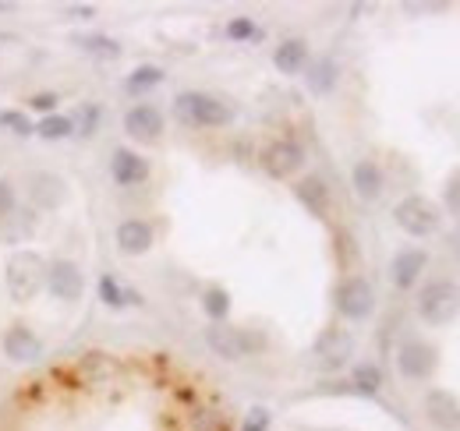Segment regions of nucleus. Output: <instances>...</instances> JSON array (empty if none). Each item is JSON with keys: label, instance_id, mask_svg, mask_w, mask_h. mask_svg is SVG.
Here are the masks:
<instances>
[{"label": "nucleus", "instance_id": "nucleus-1", "mask_svg": "<svg viewBox=\"0 0 460 431\" xmlns=\"http://www.w3.org/2000/svg\"><path fill=\"white\" fill-rule=\"evenodd\" d=\"M4 279H7V294H11L18 304H29V301H36V294L47 286V262H43L36 251L22 248V251H14V255L7 259Z\"/></svg>", "mask_w": 460, "mask_h": 431}, {"label": "nucleus", "instance_id": "nucleus-2", "mask_svg": "<svg viewBox=\"0 0 460 431\" xmlns=\"http://www.w3.org/2000/svg\"><path fill=\"white\" fill-rule=\"evenodd\" d=\"M418 319L432 329L450 325L460 315V286L454 279H432L418 294Z\"/></svg>", "mask_w": 460, "mask_h": 431}, {"label": "nucleus", "instance_id": "nucleus-3", "mask_svg": "<svg viewBox=\"0 0 460 431\" xmlns=\"http://www.w3.org/2000/svg\"><path fill=\"white\" fill-rule=\"evenodd\" d=\"M173 110L191 128H227L234 120V107L213 92H181L173 100Z\"/></svg>", "mask_w": 460, "mask_h": 431}, {"label": "nucleus", "instance_id": "nucleus-4", "mask_svg": "<svg viewBox=\"0 0 460 431\" xmlns=\"http://www.w3.org/2000/svg\"><path fill=\"white\" fill-rule=\"evenodd\" d=\"M394 223L401 226L407 237L425 241V237L439 233V226H443V213H439V206H436V202H429L425 195H407V198L397 202V209H394Z\"/></svg>", "mask_w": 460, "mask_h": 431}, {"label": "nucleus", "instance_id": "nucleus-5", "mask_svg": "<svg viewBox=\"0 0 460 431\" xmlns=\"http://www.w3.org/2000/svg\"><path fill=\"white\" fill-rule=\"evenodd\" d=\"M206 347L224 361H241L248 354H259L266 347V336H259L252 329H234V325L220 322L206 329Z\"/></svg>", "mask_w": 460, "mask_h": 431}, {"label": "nucleus", "instance_id": "nucleus-6", "mask_svg": "<svg viewBox=\"0 0 460 431\" xmlns=\"http://www.w3.org/2000/svg\"><path fill=\"white\" fill-rule=\"evenodd\" d=\"M333 301H337L341 319H347V322H368L376 315V290L365 276H344L337 283Z\"/></svg>", "mask_w": 460, "mask_h": 431}, {"label": "nucleus", "instance_id": "nucleus-7", "mask_svg": "<svg viewBox=\"0 0 460 431\" xmlns=\"http://www.w3.org/2000/svg\"><path fill=\"white\" fill-rule=\"evenodd\" d=\"M439 368V350L425 339H403L397 347V372L407 382H429Z\"/></svg>", "mask_w": 460, "mask_h": 431}, {"label": "nucleus", "instance_id": "nucleus-8", "mask_svg": "<svg viewBox=\"0 0 460 431\" xmlns=\"http://www.w3.org/2000/svg\"><path fill=\"white\" fill-rule=\"evenodd\" d=\"M312 354H315V361H319L326 372H337V368L350 365V357H354V336H350L347 329H341V325H330V329L319 332Z\"/></svg>", "mask_w": 460, "mask_h": 431}, {"label": "nucleus", "instance_id": "nucleus-9", "mask_svg": "<svg viewBox=\"0 0 460 431\" xmlns=\"http://www.w3.org/2000/svg\"><path fill=\"white\" fill-rule=\"evenodd\" d=\"M47 290H50L54 301L75 304V301H82V294H85V276H82V269H78L71 259L47 262Z\"/></svg>", "mask_w": 460, "mask_h": 431}, {"label": "nucleus", "instance_id": "nucleus-10", "mask_svg": "<svg viewBox=\"0 0 460 431\" xmlns=\"http://www.w3.org/2000/svg\"><path fill=\"white\" fill-rule=\"evenodd\" d=\"M0 350H4V357L14 361V365H32V361L43 357V339H40L29 325L14 322L0 336Z\"/></svg>", "mask_w": 460, "mask_h": 431}, {"label": "nucleus", "instance_id": "nucleus-11", "mask_svg": "<svg viewBox=\"0 0 460 431\" xmlns=\"http://www.w3.org/2000/svg\"><path fill=\"white\" fill-rule=\"evenodd\" d=\"M301 163H305V149L297 142H290V138H277V142H270L262 149V170L270 177H277V180L294 177L301 170Z\"/></svg>", "mask_w": 460, "mask_h": 431}, {"label": "nucleus", "instance_id": "nucleus-12", "mask_svg": "<svg viewBox=\"0 0 460 431\" xmlns=\"http://www.w3.org/2000/svg\"><path fill=\"white\" fill-rule=\"evenodd\" d=\"M425 421L439 431H460V400L450 389H429L421 400Z\"/></svg>", "mask_w": 460, "mask_h": 431}, {"label": "nucleus", "instance_id": "nucleus-13", "mask_svg": "<svg viewBox=\"0 0 460 431\" xmlns=\"http://www.w3.org/2000/svg\"><path fill=\"white\" fill-rule=\"evenodd\" d=\"M124 131H128V138H135L142 145H153L164 135V113L153 103H135L124 113Z\"/></svg>", "mask_w": 460, "mask_h": 431}, {"label": "nucleus", "instance_id": "nucleus-14", "mask_svg": "<svg viewBox=\"0 0 460 431\" xmlns=\"http://www.w3.org/2000/svg\"><path fill=\"white\" fill-rule=\"evenodd\" d=\"M425 266H429V251L425 248H403V251L394 255V262H390V283L397 290H414Z\"/></svg>", "mask_w": 460, "mask_h": 431}, {"label": "nucleus", "instance_id": "nucleus-15", "mask_svg": "<svg viewBox=\"0 0 460 431\" xmlns=\"http://www.w3.org/2000/svg\"><path fill=\"white\" fill-rule=\"evenodd\" d=\"M117 241V251L120 255H131V259H138V255H146L149 248H153V241H156V233H153V223H146V219H124L120 226H117L114 233Z\"/></svg>", "mask_w": 460, "mask_h": 431}, {"label": "nucleus", "instance_id": "nucleus-16", "mask_svg": "<svg viewBox=\"0 0 460 431\" xmlns=\"http://www.w3.org/2000/svg\"><path fill=\"white\" fill-rule=\"evenodd\" d=\"M111 177L120 188H138L149 180V160L135 149H114L111 156Z\"/></svg>", "mask_w": 460, "mask_h": 431}, {"label": "nucleus", "instance_id": "nucleus-17", "mask_svg": "<svg viewBox=\"0 0 460 431\" xmlns=\"http://www.w3.org/2000/svg\"><path fill=\"white\" fill-rule=\"evenodd\" d=\"M350 188L361 202H376L386 188V177H383V166L376 160H358L350 170Z\"/></svg>", "mask_w": 460, "mask_h": 431}, {"label": "nucleus", "instance_id": "nucleus-18", "mask_svg": "<svg viewBox=\"0 0 460 431\" xmlns=\"http://www.w3.org/2000/svg\"><path fill=\"white\" fill-rule=\"evenodd\" d=\"M294 195H297V202L315 216V219H326V213H330V188H326L323 177H305V180H297V184H294Z\"/></svg>", "mask_w": 460, "mask_h": 431}, {"label": "nucleus", "instance_id": "nucleus-19", "mask_svg": "<svg viewBox=\"0 0 460 431\" xmlns=\"http://www.w3.org/2000/svg\"><path fill=\"white\" fill-rule=\"evenodd\" d=\"M273 64L280 75H301L308 67V43L305 40H284L277 50H273Z\"/></svg>", "mask_w": 460, "mask_h": 431}, {"label": "nucleus", "instance_id": "nucleus-20", "mask_svg": "<svg viewBox=\"0 0 460 431\" xmlns=\"http://www.w3.org/2000/svg\"><path fill=\"white\" fill-rule=\"evenodd\" d=\"M96 290H100V301L107 304V308H128V304H142V294H135V290H128V286H120L117 283V276L111 272H103L100 276V283H96Z\"/></svg>", "mask_w": 460, "mask_h": 431}, {"label": "nucleus", "instance_id": "nucleus-21", "mask_svg": "<svg viewBox=\"0 0 460 431\" xmlns=\"http://www.w3.org/2000/svg\"><path fill=\"white\" fill-rule=\"evenodd\" d=\"M164 67H156V64H138L128 78H124V89L131 92V96H142V92H153L156 85H164Z\"/></svg>", "mask_w": 460, "mask_h": 431}, {"label": "nucleus", "instance_id": "nucleus-22", "mask_svg": "<svg viewBox=\"0 0 460 431\" xmlns=\"http://www.w3.org/2000/svg\"><path fill=\"white\" fill-rule=\"evenodd\" d=\"M333 85H337V64H333L330 57H323V60L308 64V89H312L315 96L333 92Z\"/></svg>", "mask_w": 460, "mask_h": 431}, {"label": "nucleus", "instance_id": "nucleus-23", "mask_svg": "<svg viewBox=\"0 0 460 431\" xmlns=\"http://www.w3.org/2000/svg\"><path fill=\"white\" fill-rule=\"evenodd\" d=\"M32 198H36L43 209H54V206L64 202V180H60V177H50V173L36 177V180H32Z\"/></svg>", "mask_w": 460, "mask_h": 431}, {"label": "nucleus", "instance_id": "nucleus-24", "mask_svg": "<svg viewBox=\"0 0 460 431\" xmlns=\"http://www.w3.org/2000/svg\"><path fill=\"white\" fill-rule=\"evenodd\" d=\"M202 312L209 315V322H213V325L227 322L230 294L224 290V286H206V290H202Z\"/></svg>", "mask_w": 460, "mask_h": 431}, {"label": "nucleus", "instance_id": "nucleus-25", "mask_svg": "<svg viewBox=\"0 0 460 431\" xmlns=\"http://www.w3.org/2000/svg\"><path fill=\"white\" fill-rule=\"evenodd\" d=\"M32 135H40L43 142H60V138L75 135V117H64V113H50V117H43V120L36 124V131H32Z\"/></svg>", "mask_w": 460, "mask_h": 431}, {"label": "nucleus", "instance_id": "nucleus-26", "mask_svg": "<svg viewBox=\"0 0 460 431\" xmlns=\"http://www.w3.org/2000/svg\"><path fill=\"white\" fill-rule=\"evenodd\" d=\"M350 385H354V392H361V396H376V392L383 389V372H379L372 361L354 365V372H350Z\"/></svg>", "mask_w": 460, "mask_h": 431}, {"label": "nucleus", "instance_id": "nucleus-27", "mask_svg": "<svg viewBox=\"0 0 460 431\" xmlns=\"http://www.w3.org/2000/svg\"><path fill=\"white\" fill-rule=\"evenodd\" d=\"M75 47H82L85 54H96V57H120V43L111 40V36H96V32H89V36H75Z\"/></svg>", "mask_w": 460, "mask_h": 431}, {"label": "nucleus", "instance_id": "nucleus-28", "mask_svg": "<svg viewBox=\"0 0 460 431\" xmlns=\"http://www.w3.org/2000/svg\"><path fill=\"white\" fill-rule=\"evenodd\" d=\"M224 36L234 40V43H252V40H259L262 32H259V25H255L252 18H244V14H241V18H230L227 29H224Z\"/></svg>", "mask_w": 460, "mask_h": 431}, {"label": "nucleus", "instance_id": "nucleus-29", "mask_svg": "<svg viewBox=\"0 0 460 431\" xmlns=\"http://www.w3.org/2000/svg\"><path fill=\"white\" fill-rule=\"evenodd\" d=\"M0 128H7V131H14V135H32V131H36V124H32L25 113H18V110H4V113H0Z\"/></svg>", "mask_w": 460, "mask_h": 431}, {"label": "nucleus", "instance_id": "nucleus-30", "mask_svg": "<svg viewBox=\"0 0 460 431\" xmlns=\"http://www.w3.org/2000/svg\"><path fill=\"white\" fill-rule=\"evenodd\" d=\"M100 117H103V110L96 107V103H85L82 113H78V120H75V131H78V135H93L96 124H100Z\"/></svg>", "mask_w": 460, "mask_h": 431}, {"label": "nucleus", "instance_id": "nucleus-31", "mask_svg": "<svg viewBox=\"0 0 460 431\" xmlns=\"http://www.w3.org/2000/svg\"><path fill=\"white\" fill-rule=\"evenodd\" d=\"M266 428H270V410H262V407H255L248 414V421L241 425V431H266Z\"/></svg>", "mask_w": 460, "mask_h": 431}, {"label": "nucleus", "instance_id": "nucleus-32", "mask_svg": "<svg viewBox=\"0 0 460 431\" xmlns=\"http://www.w3.org/2000/svg\"><path fill=\"white\" fill-rule=\"evenodd\" d=\"M29 107L40 110V113H47V117H50V113L58 110V96H54V92H36V96L29 100Z\"/></svg>", "mask_w": 460, "mask_h": 431}, {"label": "nucleus", "instance_id": "nucleus-33", "mask_svg": "<svg viewBox=\"0 0 460 431\" xmlns=\"http://www.w3.org/2000/svg\"><path fill=\"white\" fill-rule=\"evenodd\" d=\"M11 213H14V188H11V180L0 177V219Z\"/></svg>", "mask_w": 460, "mask_h": 431}, {"label": "nucleus", "instance_id": "nucleus-34", "mask_svg": "<svg viewBox=\"0 0 460 431\" xmlns=\"http://www.w3.org/2000/svg\"><path fill=\"white\" fill-rule=\"evenodd\" d=\"M443 198H447L450 213L460 216V177H457V180H450V184H447V195H443Z\"/></svg>", "mask_w": 460, "mask_h": 431}, {"label": "nucleus", "instance_id": "nucleus-35", "mask_svg": "<svg viewBox=\"0 0 460 431\" xmlns=\"http://www.w3.org/2000/svg\"><path fill=\"white\" fill-rule=\"evenodd\" d=\"M450 248H454V255H460V223L454 226V233H450Z\"/></svg>", "mask_w": 460, "mask_h": 431}, {"label": "nucleus", "instance_id": "nucleus-36", "mask_svg": "<svg viewBox=\"0 0 460 431\" xmlns=\"http://www.w3.org/2000/svg\"><path fill=\"white\" fill-rule=\"evenodd\" d=\"M0 11H4V4H0Z\"/></svg>", "mask_w": 460, "mask_h": 431}]
</instances>
